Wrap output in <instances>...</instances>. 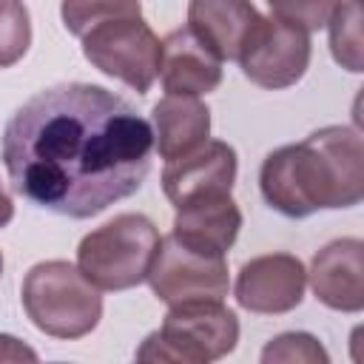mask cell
<instances>
[{
	"instance_id": "obj_1",
	"label": "cell",
	"mask_w": 364,
	"mask_h": 364,
	"mask_svg": "<svg viewBox=\"0 0 364 364\" xmlns=\"http://www.w3.org/2000/svg\"><path fill=\"white\" fill-rule=\"evenodd\" d=\"M154 131L122 97L91 82H60L26 100L3 131V165L31 205L91 219L139 191Z\"/></svg>"
},
{
	"instance_id": "obj_2",
	"label": "cell",
	"mask_w": 364,
	"mask_h": 364,
	"mask_svg": "<svg viewBox=\"0 0 364 364\" xmlns=\"http://www.w3.org/2000/svg\"><path fill=\"white\" fill-rule=\"evenodd\" d=\"M259 188L264 202L290 219L321 208H353L364 199V142L355 128L324 125L267 154Z\"/></svg>"
},
{
	"instance_id": "obj_3",
	"label": "cell",
	"mask_w": 364,
	"mask_h": 364,
	"mask_svg": "<svg viewBox=\"0 0 364 364\" xmlns=\"http://www.w3.org/2000/svg\"><path fill=\"white\" fill-rule=\"evenodd\" d=\"M23 310L51 338H82L102 318V296L80 267L63 259L34 264L23 279Z\"/></svg>"
},
{
	"instance_id": "obj_4",
	"label": "cell",
	"mask_w": 364,
	"mask_h": 364,
	"mask_svg": "<svg viewBox=\"0 0 364 364\" xmlns=\"http://www.w3.org/2000/svg\"><path fill=\"white\" fill-rule=\"evenodd\" d=\"M239 341V318L222 299H196L171 304L159 330L136 350V361L208 364L233 353Z\"/></svg>"
},
{
	"instance_id": "obj_5",
	"label": "cell",
	"mask_w": 364,
	"mask_h": 364,
	"mask_svg": "<svg viewBox=\"0 0 364 364\" xmlns=\"http://www.w3.org/2000/svg\"><path fill=\"white\" fill-rule=\"evenodd\" d=\"M156 225L142 213H119L82 236L77 267L100 290H131L145 282L159 247Z\"/></svg>"
},
{
	"instance_id": "obj_6",
	"label": "cell",
	"mask_w": 364,
	"mask_h": 364,
	"mask_svg": "<svg viewBox=\"0 0 364 364\" xmlns=\"http://www.w3.org/2000/svg\"><path fill=\"white\" fill-rule=\"evenodd\" d=\"M80 40L82 54L94 68L125 82L136 94H148V88L159 77L162 40L142 20V14L105 20L88 28Z\"/></svg>"
},
{
	"instance_id": "obj_7",
	"label": "cell",
	"mask_w": 364,
	"mask_h": 364,
	"mask_svg": "<svg viewBox=\"0 0 364 364\" xmlns=\"http://www.w3.org/2000/svg\"><path fill=\"white\" fill-rule=\"evenodd\" d=\"M159 301L182 304L196 299H225L230 290L225 253H210L168 233L159 239L156 256L145 276Z\"/></svg>"
},
{
	"instance_id": "obj_8",
	"label": "cell",
	"mask_w": 364,
	"mask_h": 364,
	"mask_svg": "<svg viewBox=\"0 0 364 364\" xmlns=\"http://www.w3.org/2000/svg\"><path fill=\"white\" fill-rule=\"evenodd\" d=\"M310 37L307 31L279 20V17H262L253 28L250 40L245 43L239 54L242 74L256 82L259 88H290L296 85L307 65H310Z\"/></svg>"
},
{
	"instance_id": "obj_9",
	"label": "cell",
	"mask_w": 364,
	"mask_h": 364,
	"mask_svg": "<svg viewBox=\"0 0 364 364\" xmlns=\"http://www.w3.org/2000/svg\"><path fill=\"white\" fill-rule=\"evenodd\" d=\"M307 287V270L293 253H264L242 264L233 296L239 307L259 316L290 313L301 304Z\"/></svg>"
},
{
	"instance_id": "obj_10",
	"label": "cell",
	"mask_w": 364,
	"mask_h": 364,
	"mask_svg": "<svg viewBox=\"0 0 364 364\" xmlns=\"http://www.w3.org/2000/svg\"><path fill=\"white\" fill-rule=\"evenodd\" d=\"M236 151L222 139H208L188 156L171 159L162 171V191L173 208L193 199L230 193L236 182Z\"/></svg>"
},
{
	"instance_id": "obj_11",
	"label": "cell",
	"mask_w": 364,
	"mask_h": 364,
	"mask_svg": "<svg viewBox=\"0 0 364 364\" xmlns=\"http://www.w3.org/2000/svg\"><path fill=\"white\" fill-rule=\"evenodd\" d=\"M313 296L341 313L364 310V242L355 236L327 242L307 270Z\"/></svg>"
},
{
	"instance_id": "obj_12",
	"label": "cell",
	"mask_w": 364,
	"mask_h": 364,
	"mask_svg": "<svg viewBox=\"0 0 364 364\" xmlns=\"http://www.w3.org/2000/svg\"><path fill=\"white\" fill-rule=\"evenodd\" d=\"M159 80L168 94L176 97H202L219 88L222 60L185 26L173 28L162 40Z\"/></svg>"
},
{
	"instance_id": "obj_13",
	"label": "cell",
	"mask_w": 364,
	"mask_h": 364,
	"mask_svg": "<svg viewBox=\"0 0 364 364\" xmlns=\"http://www.w3.org/2000/svg\"><path fill=\"white\" fill-rule=\"evenodd\" d=\"M262 14L250 0H191L188 28L219 57L239 60Z\"/></svg>"
},
{
	"instance_id": "obj_14",
	"label": "cell",
	"mask_w": 364,
	"mask_h": 364,
	"mask_svg": "<svg viewBox=\"0 0 364 364\" xmlns=\"http://www.w3.org/2000/svg\"><path fill=\"white\" fill-rule=\"evenodd\" d=\"M151 122L154 145L165 162L188 156L191 151L205 145L210 134V111L196 97H162L151 108Z\"/></svg>"
},
{
	"instance_id": "obj_15",
	"label": "cell",
	"mask_w": 364,
	"mask_h": 364,
	"mask_svg": "<svg viewBox=\"0 0 364 364\" xmlns=\"http://www.w3.org/2000/svg\"><path fill=\"white\" fill-rule=\"evenodd\" d=\"M239 228H242L239 205L233 202L230 193H219L179 205L171 233L193 247L210 253H228L239 236Z\"/></svg>"
},
{
	"instance_id": "obj_16",
	"label": "cell",
	"mask_w": 364,
	"mask_h": 364,
	"mask_svg": "<svg viewBox=\"0 0 364 364\" xmlns=\"http://www.w3.org/2000/svg\"><path fill=\"white\" fill-rule=\"evenodd\" d=\"M330 51L336 63L353 74L364 68L361 60V6L358 0H341L336 14L330 17Z\"/></svg>"
},
{
	"instance_id": "obj_17",
	"label": "cell",
	"mask_w": 364,
	"mask_h": 364,
	"mask_svg": "<svg viewBox=\"0 0 364 364\" xmlns=\"http://www.w3.org/2000/svg\"><path fill=\"white\" fill-rule=\"evenodd\" d=\"M142 3L139 0H63L60 17L68 34L82 37L88 28L114 20V17H139Z\"/></svg>"
},
{
	"instance_id": "obj_18",
	"label": "cell",
	"mask_w": 364,
	"mask_h": 364,
	"mask_svg": "<svg viewBox=\"0 0 364 364\" xmlns=\"http://www.w3.org/2000/svg\"><path fill=\"white\" fill-rule=\"evenodd\" d=\"M31 46V20L23 0H0V68L26 57Z\"/></svg>"
},
{
	"instance_id": "obj_19",
	"label": "cell",
	"mask_w": 364,
	"mask_h": 364,
	"mask_svg": "<svg viewBox=\"0 0 364 364\" xmlns=\"http://www.w3.org/2000/svg\"><path fill=\"white\" fill-rule=\"evenodd\" d=\"M273 17L301 28V31H318L330 23L341 0H267Z\"/></svg>"
},
{
	"instance_id": "obj_20",
	"label": "cell",
	"mask_w": 364,
	"mask_h": 364,
	"mask_svg": "<svg viewBox=\"0 0 364 364\" xmlns=\"http://www.w3.org/2000/svg\"><path fill=\"white\" fill-rule=\"evenodd\" d=\"M262 361H264V364H273V361L327 364L330 355H327V350L318 344V338L310 336V333H282V336H276V338L262 350Z\"/></svg>"
},
{
	"instance_id": "obj_21",
	"label": "cell",
	"mask_w": 364,
	"mask_h": 364,
	"mask_svg": "<svg viewBox=\"0 0 364 364\" xmlns=\"http://www.w3.org/2000/svg\"><path fill=\"white\" fill-rule=\"evenodd\" d=\"M0 361H37V353L26 347L20 338L0 333Z\"/></svg>"
},
{
	"instance_id": "obj_22",
	"label": "cell",
	"mask_w": 364,
	"mask_h": 364,
	"mask_svg": "<svg viewBox=\"0 0 364 364\" xmlns=\"http://www.w3.org/2000/svg\"><path fill=\"white\" fill-rule=\"evenodd\" d=\"M11 219H14V202H11V196L6 193V188H3V182H0V230H3Z\"/></svg>"
},
{
	"instance_id": "obj_23",
	"label": "cell",
	"mask_w": 364,
	"mask_h": 364,
	"mask_svg": "<svg viewBox=\"0 0 364 364\" xmlns=\"http://www.w3.org/2000/svg\"><path fill=\"white\" fill-rule=\"evenodd\" d=\"M0 273H3V253H0Z\"/></svg>"
}]
</instances>
